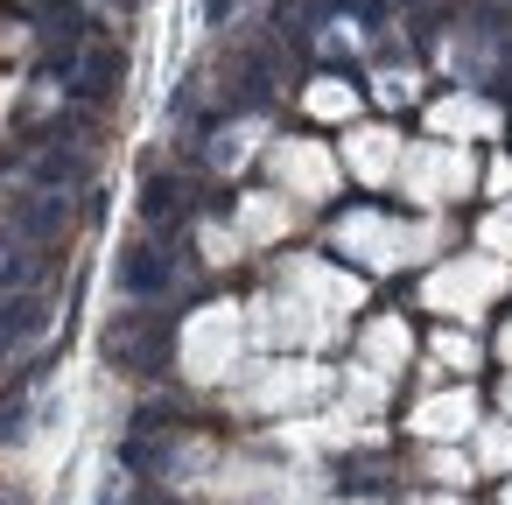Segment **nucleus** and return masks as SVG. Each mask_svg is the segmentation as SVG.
Masks as SVG:
<instances>
[{
	"mask_svg": "<svg viewBox=\"0 0 512 505\" xmlns=\"http://www.w3.org/2000/svg\"><path fill=\"white\" fill-rule=\"evenodd\" d=\"M8 344H22V337H15V316H8V302H0V358H8Z\"/></svg>",
	"mask_w": 512,
	"mask_h": 505,
	"instance_id": "obj_8",
	"label": "nucleus"
},
{
	"mask_svg": "<svg viewBox=\"0 0 512 505\" xmlns=\"http://www.w3.org/2000/svg\"><path fill=\"white\" fill-rule=\"evenodd\" d=\"M113 85H120V50H92V57L78 64V78H71V99L92 106V99H106Z\"/></svg>",
	"mask_w": 512,
	"mask_h": 505,
	"instance_id": "obj_2",
	"label": "nucleus"
},
{
	"mask_svg": "<svg viewBox=\"0 0 512 505\" xmlns=\"http://www.w3.org/2000/svg\"><path fill=\"white\" fill-rule=\"evenodd\" d=\"M57 225H64V197H36V204L15 211V232H22V239H50Z\"/></svg>",
	"mask_w": 512,
	"mask_h": 505,
	"instance_id": "obj_3",
	"label": "nucleus"
},
{
	"mask_svg": "<svg viewBox=\"0 0 512 505\" xmlns=\"http://www.w3.org/2000/svg\"><path fill=\"white\" fill-rule=\"evenodd\" d=\"M169 288V253H155V246H134V253H120V295H134V302H155Z\"/></svg>",
	"mask_w": 512,
	"mask_h": 505,
	"instance_id": "obj_1",
	"label": "nucleus"
},
{
	"mask_svg": "<svg viewBox=\"0 0 512 505\" xmlns=\"http://www.w3.org/2000/svg\"><path fill=\"white\" fill-rule=\"evenodd\" d=\"M43 43H50V71L78 78V64H85V57H78V22H50V36H43Z\"/></svg>",
	"mask_w": 512,
	"mask_h": 505,
	"instance_id": "obj_4",
	"label": "nucleus"
},
{
	"mask_svg": "<svg viewBox=\"0 0 512 505\" xmlns=\"http://www.w3.org/2000/svg\"><path fill=\"white\" fill-rule=\"evenodd\" d=\"M29 281H36V253L0 260V295H29Z\"/></svg>",
	"mask_w": 512,
	"mask_h": 505,
	"instance_id": "obj_6",
	"label": "nucleus"
},
{
	"mask_svg": "<svg viewBox=\"0 0 512 505\" xmlns=\"http://www.w3.org/2000/svg\"><path fill=\"white\" fill-rule=\"evenodd\" d=\"M141 211H148V225H169V211H183V190H176L169 176H155L148 197H141Z\"/></svg>",
	"mask_w": 512,
	"mask_h": 505,
	"instance_id": "obj_5",
	"label": "nucleus"
},
{
	"mask_svg": "<svg viewBox=\"0 0 512 505\" xmlns=\"http://www.w3.org/2000/svg\"><path fill=\"white\" fill-rule=\"evenodd\" d=\"M78 176H85L78 155H43V162H36V183H50V190H57V183H78Z\"/></svg>",
	"mask_w": 512,
	"mask_h": 505,
	"instance_id": "obj_7",
	"label": "nucleus"
},
{
	"mask_svg": "<svg viewBox=\"0 0 512 505\" xmlns=\"http://www.w3.org/2000/svg\"><path fill=\"white\" fill-rule=\"evenodd\" d=\"M225 8H232V0H204V22H225Z\"/></svg>",
	"mask_w": 512,
	"mask_h": 505,
	"instance_id": "obj_9",
	"label": "nucleus"
}]
</instances>
